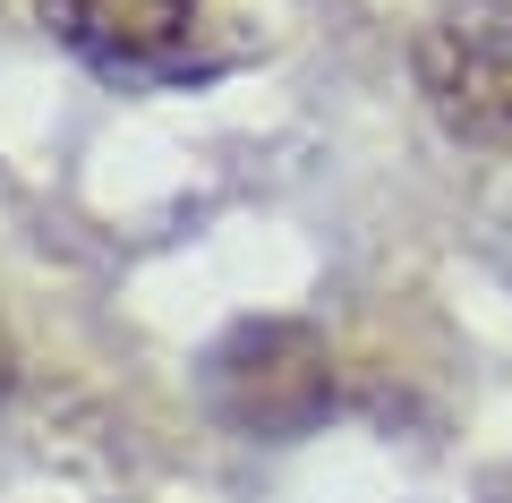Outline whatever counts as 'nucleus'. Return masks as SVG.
Listing matches in <instances>:
<instances>
[{
	"label": "nucleus",
	"instance_id": "nucleus-1",
	"mask_svg": "<svg viewBox=\"0 0 512 503\" xmlns=\"http://www.w3.org/2000/svg\"><path fill=\"white\" fill-rule=\"evenodd\" d=\"M205 393H214L222 427L291 444V435H308L333 410V350H325L316 324H291V316L239 324L205 359Z\"/></svg>",
	"mask_w": 512,
	"mask_h": 503
},
{
	"label": "nucleus",
	"instance_id": "nucleus-2",
	"mask_svg": "<svg viewBox=\"0 0 512 503\" xmlns=\"http://www.w3.org/2000/svg\"><path fill=\"white\" fill-rule=\"evenodd\" d=\"M410 69L444 137L512 145V0H444L419 26Z\"/></svg>",
	"mask_w": 512,
	"mask_h": 503
},
{
	"label": "nucleus",
	"instance_id": "nucleus-3",
	"mask_svg": "<svg viewBox=\"0 0 512 503\" xmlns=\"http://www.w3.org/2000/svg\"><path fill=\"white\" fill-rule=\"evenodd\" d=\"M43 26L111 77L180 69L205 35V0H35Z\"/></svg>",
	"mask_w": 512,
	"mask_h": 503
},
{
	"label": "nucleus",
	"instance_id": "nucleus-4",
	"mask_svg": "<svg viewBox=\"0 0 512 503\" xmlns=\"http://www.w3.org/2000/svg\"><path fill=\"white\" fill-rule=\"evenodd\" d=\"M18 384V342H9V324H0V393Z\"/></svg>",
	"mask_w": 512,
	"mask_h": 503
}]
</instances>
